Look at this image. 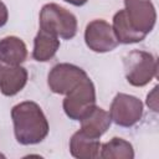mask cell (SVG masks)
Listing matches in <instances>:
<instances>
[{"mask_svg":"<svg viewBox=\"0 0 159 159\" xmlns=\"http://www.w3.org/2000/svg\"><path fill=\"white\" fill-rule=\"evenodd\" d=\"M87 77L88 75L83 68L63 62L55 65L50 70L47 75V84L51 92L66 96Z\"/></svg>","mask_w":159,"mask_h":159,"instance_id":"6","label":"cell"},{"mask_svg":"<svg viewBox=\"0 0 159 159\" xmlns=\"http://www.w3.org/2000/svg\"><path fill=\"white\" fill-rule=\"evenodd\" d=\"M15 139L21 145L41 143L48 134L50 125L41 107L32 101L17 103L11 109Z\"/></svg>","mask_w":159,"mask_h":159,"instance_id":"1","label":"cell"},{"mask_svg":"<svg viewBox=\"0 0 159 159\" xmlns=\"http://www.w3.org/2000/svg\"><path fill=\"white\" fill-rule=\"evenodd\" d=\"M27 70L20 65H7L0 61V92L12 97L17 94L27 83Z\"/></svg>","mask_w":159,"mask_h":159,"instance_id":"9","label":"cell"},{"mask_svg":"<svg viewBox=\"0 0 159 159\" xmlns=\"http://www.w3.org/2000/svg\"><path fill=\"white\" fill-rule=\"evenodd\" d=\"M96 106V88L89 77L66 94L62 107L66 116L72 120H81Z\"/></svg>","mask_w":159,"mask_h":159,"instance_id":"4","label":"cell"},{"mask_svg":"<svg viewBox=\"0 0 159 159\" xmlns=\"http://www.w3.org/2000/svg\"><path fill=\"white\" fill-rule=\"evenodd\" d=\"M109 116L117 125L130 128L143 117V102L135 96L117 93L111 103Z\"/></svg>","mask_w":159,"mask_h":159,"instance_id":"5","label":"cell"},{"mask_svg":"<svg viewBox=\"0 0 159 159\" xmlns=\"http://www.w3.org/2000/svg\"><path fill=\"white\" fill-rule=\"evenodd\" d=\"M112 29L114 31V35L119 43L129 45V43H137L145 39V35L135 31L132 25L129 24L124 9L117 11L113 16V24Z\"/></svg>","mask_w":159,"mask_h":159,"instance_id":"14","label":"cell"},{"mask_svg":"<svg viewBox=\"0 0 159 159\" xmlns=\"http://www.w3.org/2000/svg\"><path fill=\"white\" fill-rule=\"evenodd\" d=\"M63 1H66L73 6H83L84 4H87L88 0H63Z\"/></svg>","mask_w":159,"mask_h":159,"instance_id":"18","label":"cell"},{"mask_svg":"<svg viewBox=\"0 0 159 159\" xmlns=\"http://www.w3.org/2000/svg\"><path fill=\"white\" fill-rule=\"evenodd\" d=\"M124 11L135 31L147 36L154 29L157 11L150 0H124Z\"/></svg>","mask_w":159,"mask_h":159,"instance_id":"8","label":"cell"},{"mask_svg":"<svg viewBox=\"0 0 159 159\" xmlns=\"http://www.w3.org/2000/svg\"><path fill=\"white\" fill-rule=\"evenodd\" d=\"M99 157L103 159H133L134 149L128 140L114 137L109 142L101 144Z\"/></svg>","mask_w":159,"mask_h":159,"instance_id":"15","label":"cell"},{"mask_svg":"<svg viewBox=\"0 0 159 159\" xmlns=\"http://www.w3.org/2000/svg\"><path fill=\"white\" fill-rule=\"evenodd\" d=\"M60 48V40L56 35L47 32L45 30H39L34 39L32 58L37 62H47L56 55Z\"/></svg>","mask_w":159,"mask_h":159,"instance_id":"13","label":"cell"},{"mask_svg":"<svg viewBox=\"0 0 159 159\" xmlns=\"http://www.w3.org/2000/svg\"><path fill=\"white\" fill-rule=\"evenodd\" d=\"M27 58V47L17 36H6L0 40V61L7 65H21Z\"/></svg>","mask_w":159,"mask_h":159,"instance_id":"12","label":"cell"},{"mask_svg":"<svg viewBox=\"0 0 159 159\" xmlns=\"http://www.w3.org/2000/svg\"><path fill=\"white\" fill-rule=\"evenodd\" d=\"M147 106L154 111V112H158V86H155L152 92L148 93L147 96Z\"/></svg>","mask_w":159,"mask_h":159,"instance_id":"16","label":"cell"},{"mask_svg":"<svg viewBox=\"0 0 159 159\" xmlns=\"http://www.w3.org/2000/svg\"><path fill=\"white\" fill-rule=\"evenodd\" d=\"M84 42L89 50L98 53L113 51L119 45L112 25L103 19H96L87 24Z\"/></svg>","mask_w":159,"mask_h":159,"instance_id":"7","label":"cell"},{"mask_svg":"<svg viewBox=\"0 0 159 159\" xmlns=\"http://www.w3.org/2000/svg\"><path fill=\"white\" fill-rule=\"evenodd\" d=\"M9 20V11H7V7L6 5L0 0V27L5 26L6 22Z\"/></svg>","mask_w":159,"mask_h":159,"instance_id":"17","label":"cell"},{"mask_svg":"<svg viewBox=\"0 0 159 159\" xmlns=\"http://www.w3.org/2000/svg\"><path fill=\"white\" fill-rule=\"evenodd\" d=\"M99 138H93L81 129L72 134L70 139V153L77 159H94L99 157Z\"/></svg>","mask_w":159,"mask_h":159,"instance_id":"11","label":"cell"},{"mask_svg":"<svg viewBox=\"0 0 159 159\" xmlns=\"http://www.w3.org/2000/svg\"><path fill=\"white\" fill-rule=\"evenodd\" d=\"M80 122L81 130L93 138H101L112 124L109 112L98 106H94Z\"/></svg>","mask_w":159,"mask_h":159,"instance_id":"10","label":"cell"},{"mask_svg":"<svg viewBox=\"0 0 159 159\" xmlns=\"http://www.w3.org/2000/svg\"><path fill=\"white\" fill-rule=\"evenodd\" d=\"M0 157H2V158H4V155H2V154H1V153H0Z\"/></svg>","mask_w":159,"mask_h":159,"instance_id":"19","label":"cell"},{"mask_svg":"<svg viewBox=\"0 0 159 159\" xmlns=\"http://www.w3.org/2000/svg\"><path fill=\"white\" fill-rule=\"evenodd\" d=\"M40 29L63 40H71L77 34V19L58 4H45L40 11Z\"/></svg>","mask_w":159,"mask_h":159,"instance_id":"2","label":"cell"},{"mask_svg":"<svg viewBox=\"0 0 159 159\" xmlns=\"http://www.w3.org/2000/svg\"><path fill=\"white\" fill-rule=\"evenodd\" d=\"M124 75L129 84L143 87L148 84L158 73V60L150 52L133 50L123 58Z\"/></svg>","mask_w":159,"mask_h":159,"instance_id":"3","label":"cell"}]
</instances>
